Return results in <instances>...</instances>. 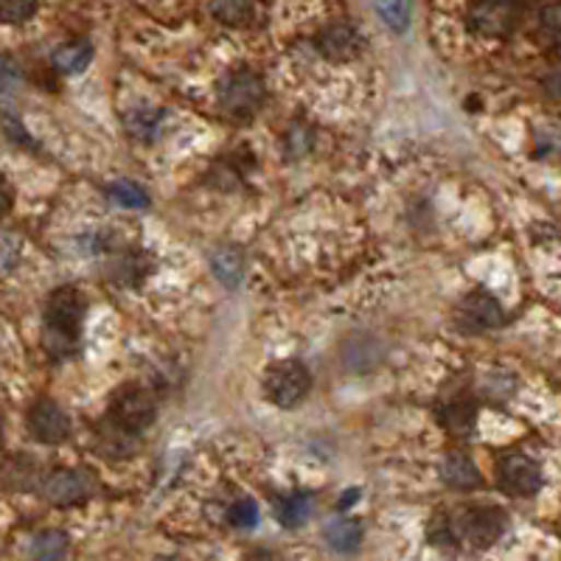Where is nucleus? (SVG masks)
I'll return each instance as SVG.
<instances>
[{"mask_svg":"<svg viewBox=\"0 0 561 561\" xmlns=\"http://www.w3.org/2000/svg\"><path fill=\"white\" fill-rule=\"evenodd\" d=\"M362 39L349 23H335V26H326L317 37V48H320L323 57L329 59H351L354 54H360Z\"/></svg>","mask_w":561,"mask_h":561,"instance_id":"13","label":"nucleus"},{"mask_svg":"<svg viewBox=\"0 0 561 561\" xmlns=\"http://www.w3.org/2000/svg\"><path fill=\"white\" fill-rule=\"evenodd\" d=\"M213 14L225 23H242L250 17V0H213Z\"/></svg>","mask_w":561,"mask_h":561,"instance_id":"26","label":"nucleus"},{"mask_svg":"<svg viewBox=\"0 0 561 561\" xmlns=\"http://www.w3.org/2000/svg\"><path fill=\"white\" fill-rule=\"evenodd\" d=\"M323 536H326V542L335 550L351 553L362 542V525L357 519H351V516H335V519L323 525Z\"/></svg>","mask_w":561,"mask_h":561,"instance_id":"14","label":"nucleus"},{"mask_svg":"<svg viewBox=\"0 0 561 561\" xmlns=\"http://www.w3.org/2000/svg\"><path fill=\"white\" fill-rule=\"evenodd\" d=\"M84 320V297L77 287H59L46 301V326H43V342L48 354L65 360L77 354L82 340Z\"/></svg>","mask_w":561,"mask_h":561,"instance_id":"1","label":"nucleus"},{"mask_svg":"<svg viewBox=\"0 0 561 561\" xmlns=\"http://www.w3.org/2000/svg\"><path fill=\"white\" fill-rule=\"evenodd\" d=\"M147 270H149V258L138 250H129L127 256L118 258L116 272H113V276H116L118 281H124V284H138V278L147 276Z\"/></svg>","mask_w":561,"mask_h":561,"instance_id":"23","label":"nucleus"},{"mask_svg":"<svg viewBox=\"0 0 561 561\" xmlns=\"http://www.w3.org/2000/svg\"><path fill=\"white\" fill-rule=\"evenodd\" d=\"M107 197H110L113 202H118L121 208H138V211H141V208L149 206V194L132 180H116L107 188Z\"/></svg>","mask_w":561,"mask_h":561,"instance_id":"20","label":"nucleus"},{"mask_svg":"<svg viewBox=\"0 0 561 561\" xmlns=\"http://www.w3.org/2000/svg\"><path fill=\"white\" fill-rule=\"evenodd\" d=\"M312 390V374L301 360H278L265 374V396L276 407L292 410Z\"/></svg>","mask_w":561,"mask_h":561,"instance_id":"2","label":"nucleus"},{"mask_svg":"<svg viewBox=\"0 0 561 561\" xmlns=\"http://www.w3.org/2000/svg\"><path fill=\"white\" fill-rule=\"evenodd\" d=\"M475 416H478V407H475V401H469L466 396H460V399L446 401V407L441 410L439 419L446 430H452V433H458V435H466V433H471V426H475Z\"/></svg>","mask_w":561,"mask_h":561,"instance_id":"16","label":"nucleus"},{"mask_svg":"<svg viewBox=\"0 0 561 561\" xmlns=\"http://www.w3.org/2000/svg\"><path fill=\"white\" fill-rule=\"evenodd\" d=\"M7 136H9V141H12V143H28L26 129L20 127L17 121H14L12 113H7Z\"/></svg>","mask_w":561,"mask_h":561,"instance_id":"28","label":"nucleus"},{"mask_svg":"<svg viewBox=\"0 0 561 561\" xmlns=\"http://www.w3.org/2000/svg\"><path fill=\"white\" fill-rule=\"evenodd\" d=\"M138 435L141 433L107 416V421L96 430V449L102 452L104 458H129L138 449Z\"/></svg>","mask_w":561,"mask_h":561,"instance_id":"11","label":"nucleus"},{"mask_svg":"<svg viewBox=\"0 0 561 561\" xmlns=\"http://www.w3.org/2000/svg\"><path fill=\"white\" fill-rule=\"evenodd\" d=\"M503 306L498 304V297H491L486 290L469 292L455 306V326L464 335H483V331L498 329L503 326Z\"/></svg>","mask_w":561,"mask_h":561,"instance_id":"7","label":"nucleus"},{"mask_svg":"<svg viewBox=\"0 0 561 561\" xmlns=\"http://www.w3.org/2000/svg\"><path fill=\"white\" fill-rule=\"evenodd\" d=\"M0 12H3V23L17 26L37 12V0H0Z\"/></svg>","mask_w":561,"mask_h":561,"instance_id":"25","label":"nucleus"},{"mask_svg":"<svg viewBox=\"0 0 561 561\" xmlns=\"http://www.w3.org/2000/svg\"><path fill=\"white\" fill-rule=\"evenodd\" d=\"M542 28L548 34H553V37L561 39V0L559 3H550V7H545Z\"/></svg>","mask_w":561,"mask_h":561,"instance_id":"27","label":"nucleus"},{"mask_svg":"<svg viewBox=\"0 0 561 561\" xmlns=\"http://www.w3.org/2000/svg\"><path fill=\"white\" fill-rule=\"evenodd\" d=\"M98 480L91 469H57L43 483V494L57 509H73L96 498Z\"/></svg>","mask_w":561,"mask_h":561,"instance_id":"4","label":"nucleus"},{"mask_svg":"<svg viewBox=\"0 0 561 561\" xmlns=\"http://www.w3.org/2000/svg\"><path fill=\"white\" fill-rule=\"evenodd\" d=\"M227 523L239 530H253L258 525V505L253 498H242L227 509Z\"/></svg>","mask_w":561,"mask_h":561,"instance_id":"24","label":"nucleus"},{"mask_svg":"<svg viewBox=\"0 0 561 561\" xmlns=\"http://www.w3.org/2000/svg\"><path fill=\"white\" fill-rule=\"evenodd\" d=\"M265 102V84L250 68H236L225 77L220 87V104L227 116L250 118Z\"/></svg>","mask_w":561,"mask_h":561,"instance_id":"5","label":"nucleus"},{"mask_svg":"<svg viewBox=\"0 0 561 561\" xmlns=\"http://www.w3.org/2000/svg\"><path fill=\"white\" fill-rule=\"evenodd\" d=\"M452 519H455L460 542L478 550L491 548L505 530V514L498 505H464V509L452 511Z\"/></svg>","mask_w":561,"mask_h":561,"instance_id":"3","label":"nucleus"},{"mask_svg":"<svg viewBox=\"0 0 561 561\" xmlns=\"http://www.w3.org/2000/svg\"><path fill=\"white\" fill-rule=\"evenodd\" d=\"M28 548H32L34 559L46 561V559H65L68 550H71V545H68V536H65L62 530H39V534L32 536Z\"/></svg>","mask_w":561,"mask_h":561,"instance_id":"19","label":"nucleus"},{"mask_svg":"<svg viewBox=\"0 0 561 561\" xmlns=\"http://www.w3.org/2000/svg\"><path fill=\"white\" fill-rule=\"evenodd\" d=\"M354 500H360V491H349V494H346V500H342V503H340V509L351 505V503H354Z\"/></svg>","mask_w":561,"mask_h":561,"instance_id":"30","label":"nucleus"},{"mask_svg":"<svg viewBox=\"0 0 561 561\" xmlns=\"http://www.w3.org/2000/svg\"><path fill=\"white\" fill-rule=\"evenodd\" d=\"M376 12L394 32H407V26H410V3L407 0H376Z\"/></svg>","mask_w":561,"mask_h":561,"instance_id":"22","label":"nucleus"},{"mask_svg":"<svg viewBox=\"0 0 561 561\" xmlns=\"http://www.w3.org/2000/svg\"><path fill=\"white\" fill-rule=\"evenodd\" d=\"M523 12V0H475L469 9V23L486 37H503L516 26Z\"/></svg>","mask_w":561,"mask_h":561,"instance_id":"9","label":"nucleus"},{"mask_svg":"<svg viewBox=\"0 0 561 561\" xmlns=\"http://www.w3.org/2000/svg\"><path fill=\"white\" fill-rule=\"evenodd\" d=\"M312 509H315V498L306 494V491H297V494H290V498L281 500V505H278V519L287 528H297V525H304L309 519Z\"/></svg>","mask_w":561,"mask_h":561,"instance_id":"18","label":"nucleus"},{"mask_svg":"<svg viewBox=\"0 0 561 561\" xmlns=\"http://www.w3.org/2000/svg\"><path fill=\"white\" fill-rule=\"evenodd\" d=\"M28 430L39 444H62L71 439V419L57 401L39 399L28 410Z\"/></svg>","mask_w":561,"mask_h":561,"instance_id":"10","label":"nucleus"},{"mask_svg":"<svg viewBox=\"0 0 561 561\" xmlns=\"http://www.w3.org/2000/svg\"><path fill=\"white\" fill-rule=\"evenodd\" d=\"M211 267L222 284L239 287L242 276H245V256H242V250H236V247H220V250L211 256Z\"/></svg>","mask_w":561,"mask_h":561,"instance_id":"17","label":"nucleus"},{"mask_svg":"<svg viewBox=\"0 0 561 561\" xmlns=\"http://www.w3.org/2000/svg\"><path fill=\"white\" fill-rule=\"evenodd\" d=\"M545 91H548L550 96H559L561 98V73H553V77L545 79Z\"/></svg>","mask_w":561,"mask_h":561,"instance_id":"29","label":"nucleus"},{"mask_svg":"<svg viewBox=\"0 0 561 561\" xmlns=\"http://www.w3.org/2000/svg\"><path fill=\"white\" fill-rule=\"evenodd\" d=\"M441 480L449 489L458 491H475L483 486V475H480L478 464L466 455V452H452L441 464Z\"/></svg>","mask_w":561,"mask_h":561,"instance_id":"12","label":"nucleus"},{"mask_svg":"<svg viewBox=\"0 0 561 561\" xmlns=\"http://www.w3.org/2000/svg\"><path fill=\"white\" fill-rule=\"evenodd\" d=\"M500 489L511 498H534L536 491L542 489V471L523 452H509L498 464Z\"/></svg>","mask_w":561,"mask_h":561,"instance_id":"8","label":"nucleus"},{"mask_svg":"<svg viewBox=\"0 0 561 561\" xmlns=\"http://www.w3.org/2000/svg\"><path fill=\"white\" fill-rule=\"evenodd\" d=\"M430 534V542L439 545V548H458V530H455V519H452V511H439L433 516V523L426 528Z\"/></svg>","mask_w":561,"mask_h":561,"instance_id":"21","label":"nucleus"},{"mask_svg":"<svg viewBox=\"0 0 561 561\" xmlns=\"http://www.w3.org/2000/svg\"><path fill=\"white\" fill-rule=\"evenodd\" d=\"M110 416L129 430L143 433L157 419V396L141 385L121 387L110 401Z\"/></svg>","mask_w":561,"mask_h":561,"instance_id":"6","label":"nucleus"},{"mask_svg":"<svg viewBox=\"0 0 561 561\" xmlns=\"http://www.w3.org/2000/svg\"><path fill=\"white\" fill-rule=\"evenodd\" d=\"M93 59L91 39H71L54 51L51 62L59 73H82Z\"/></svg>","mask_w":561,"mask_h":561,"instance_id":"15","label":"nucleus"}]
</instances>
